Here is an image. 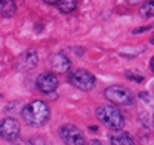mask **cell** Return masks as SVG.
Instances as JSON below:
<instances>
[{"instance_id": "cell-7", "label": "cell", "mask_w": 154, "mask_h": 145, "mask_svg": "<svg viewBox=\"0 0 154 145\" xmlns=\"http://www.w3.org/2000/svg\"><path fill=\"white\" fill-rule=\"evenodd\" d=\"M35 87L42 91V93L48 94V93H54L59 87V79L56 74L53 73H43L37 77L35 80Z\"/></svg>"}, {"instance_id": "cell-10", "label": "cell", "mask_w": 154, "mask_h": 145, "mask_svg": "<svg viewBox=\"0 0 154 145\" xmlns=\"http://www.w3.org/2000/svg\"><path fill=\"white\" fill-rule=\"evenodd\" d=\"M109 143L111 145H136V140L126 131H116L109 137Z\"/></svg>"}, {"instance_id": "cell-3", "label": "cell", "mask_w": 154, "mask_h": 145, "mask_svg": "<svg viewBox=\"0 0 154 145\" xmlns=\"http://www.w3.org/2000/svg\"><path fill=\"white\" fill-rule=\"evenodd\" d=\"M105 97L114 103V105H122V107H130L134 102L133 93L128 88L122 87V85H112L108 87L105 90Z\"/></svg>"}, {"instance_id": "cell-8", "label": "cell", "mask_w": 154, "mask_h": 145, "mask_svg": "<svg viewBox=\"0 0 154 145\" xmlns=\"http://www.w3.org/2000/svg\"><path fill=\"white\" fill-rule=\"evenodd\" d=\"M38 63V56L35 51H26L23 52V54H20V57L17 59V68L19 70H32L35 65Z\"/></svg>"}, {"instance_id": "cell-15", "label": "cell", "mask_w": 154, "mask_h": 145, "mask_svg": "<svg viewBox=\"0 0 154 145\" xmlns=\"http://www.w3.org/2000/svg\"><path fill=\"white\" fill-rule=\"evenodd\" d=\"M126 77H130V79H136V82H143L145 79L142 77V76H137V74H131V73H126Z\"/></svg>"}, {"instance_id": "cell-1", "label": "cell", "mask_w": 154, "mask_h": 145, "mask_svg": "<svg viewBox=\"0 0 154 145\" xmlns=\"http://www.w3.org/2000/svg\"><path fill=\"white\" fill-rule=\"evenodd\" d=\"M22 117L29 127H43L49 119V107L43 100H34L25 105Z\"/></svg>"}, {"instance_id": "cell-9", "label": "cell", "mask_w": 154, "mask_h": 145, "mask_svg": "<svg viewBox=\"0 0 154 145\" xmlns=\"http://www.w3.org/2000/svg\"><path fill=\"white\" fill-rule=\"evenodd\" d=\"M51 67L57 73H68L71 68V60L65 54L59 52V54H54L53 59H51Z\"/></svg>"}, {"instance_id": "cell-14", "label": "cell", "mask_w": 154, "mask_h": 145, "mask_svg": "<svg viewBox=\"0 0 154 145\" xmlns=\"http://www.w3.org/2000/svg\"><path fill=\"white\" fill-rule=\"evenodd\" d=\"M26 145H48V140L45 137H40V136H35L32 139H29L26 142Z\"/></svg>"}, {"instance_id": "cell-11", "label": "cell", "mask_w": 154, "mask_h": 145, "mask_svg": "<svg viewBox=\"0 0 154 145\" xmlns=\"http://www.w3.org/2000/svg\"><path fill=\"white\" fill-rule=\"evenodd\" d=\"M17 11L16 2L12 0H0V16L2 17H12Z\"/></svg>"}, {"instance_id": "cell-13", "label": "cell", "mask_w": 154, "mask_h": 145, "mask_svg": "<svg viewBox=\"0 0 154 145\" xmlns=\"http://www.w3.org/2000/svg\"><path fill=\"white\" fill-rule=\"evenodd\" d=\"M139 14L142 17H152L154 16V0L152 2H145L139 9Z\"/></svg>"}, {"instance_id": "cell-2", "label": "cell", "mask_w": 154, "mask_h": 145, "mask_svg": "<svg viewBox=\"0 0 154 145\" xmlns=\"http://www.w3.org/2000/svg\"><path fill=\"white\" fill-rule=\"evenodd\" d=\"M96 116L105 127H108L109 130H114V131H122V128L125 125L123 114L114 105H100L96 110Z\"/></svg>"}, {"instance_id": "cell-12", "label": "cell", "mask_w": 154, "mask_h": 145, "mask_svg": "<svg viewBox=\"0 0 154 145\" xmlns=\"http://www.w3.org/2000/svg\"><path fill=\"white\" fill-rule=\"evenodd\" d=\"M56 6H57L59 11L66 14V12H71V11H74L77 8V2L75 0H60V2L56 3Z\"/></svg>"}, {"instance_id": "cell-17", "label": "cell", "mask_w": 154, "mask_h": 145, "mask_svg": "<svg viewBox=\"0 0 154 145\" xmlns=\"http://www.w3.org/2000/svg\"><path fill=\"white\" fill-rule=\"evenodd\" d=\"M149 68H151V71L154 73V57L151 59V62H149Z\"/></svg>"}, {"instance_id": "cell-18", "label": "cell", "mask_w": 154, "mask_h": 145, "mask_svg": "<svg viewBox=\"0 0 154 145\" xmlns=\"http://www.w3.org/2000/svg\"><path fill=\"white\" fill-rule=\"evenodd\" d=\"M145 30H151V26H146ZM140 31H143V28H140V30H137V31H134V33H140Z\"/></svg>"}, {"instance_id": "cell-4", "label": "cell", "mask_w": 154, "mask_h": 145, "mask_svg": "<svg viewBox=\"0 0 154 145\" xmlns=\"http://www.w3.org/2000/svg\"><path fill=\"white\" fill-rule=\"evenodd\" d=\"M69 84L82 91H89L96 87V77L86 70H74L69 74Z\"/></svg>"}, {"instance_id": "cell-16", "label": "cell", "mask_w": 154, "mask_h": 145, "mask_svg": "<svg viewBox=\"0 0 154 145\" xmlns=\"http://www.w3.org/2000/svg\"><path fill=\"white\" fill-rule=\"evenodd\" d=\"M88 145H103V142L99 140V139H93V140H89Z\"/></svg>"}, {"instance_id": "cell-6", "label": "cell", "mask_w": 154, "mask_h": 145, "mask_svg": "<svg viewBox=\"0 0 154 145\" xmlns=\"http://www.w3.org/2000/svg\"><path fill=\"white\" fill-rule=\"evenodd\" d=\"M20 136V124L12 119V117H6L0 122V137L5 140H16Z\"/></svg>"}, {"instance_id": "cell-5", "label": "cell", "mask_w": 154, "mask_h": 145, "mask_svg": "<svg viewBox=\"0 0 154 145\" xmlns=\"http://www.w3.org/2000/svg\"><path fill=\"white\" fill-rule=\"evenodd\" d=\"M59 134L66 145H85V134L75 125H63L59 130Z\"/></svg>"}]
</instances>
